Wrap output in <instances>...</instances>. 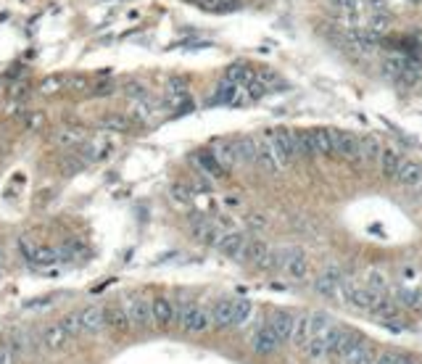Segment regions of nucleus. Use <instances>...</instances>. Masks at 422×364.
<instances>
[{
    "label": "nucleus",
    "instance_id": "ea45409f",
    "mask_svg": "<svg viewBox=\"0 0 422 364\" xmlns=\"http://www.w3.org/2000/svg\"><path fill=\"white\" fill-rule=\"evenodd\" d=\"M90 92L95 95V98H101V95H111V92H114V82H101V85H95Z\"/></svg>",
    "mask_w": 422,
    "mask_h": 364
},
{
    "label": "nucleus",
    "instance_id": "0eeeda50",
    "mask_svg": "<svg viewBox=\"0 0 422 364\" xmlns=\"http://www.w3.org/2000/svg\"><path fill=\"white\" fill-rule=\"evenodd\" d=\"M283 343H280V338L272 333L270 325H261L257 333L251 335V349L257 351L259 356H270V354H274V351L280 349Z\"/></svg>",
    "mask_w": 422,
    "mask_h": 364
},
{
    "label": "nucleus",
    "instance_id": "b1692460",
    "mask_svg": "<svg viewBox=\"0 0 422 364\" xmlns=\"http://www.w3.org/2000/svg\"><path fill=\"white\" fill-rule=\"evenodd\" d=\"M396 180L401 182V185H407V188H417L422 182V164H417V161H404L401 169H399V174H396Z\"/></svg>",
    "mask_w": 422,
    "mask_h": 364
},
{
    "label": "nucleus",
    "instance_id": "f704fd0d",
    "mask_svg": "<svg viewBox=\"0 0 422 364\" xmlns=\"http://www.w3.org/2000/svg\"><path fill=\"white\" fill-rule=\"evenodd\" d=\"M293 341H296L299 346H306V341H309V319L306 317L296 319V333H293Z\"/></svg>",
    "mask_w": 422,
    "mask_h": 364
},
{
    "label": "nucleus",
    "instance_id": "6ab92c4d",
    "mask_svg": "<svg viewBox=\"0 0 422 364\" xmlns=\"http://www.w3.org/2000/svg\"><path fill=\"white\" fill-rule=\"evenodd\" d=\"M257 77H259V69H254L251 63H232V66H227L225 72V79L241 85V88H245L248 82H254Z\"/></svg>",
    "mask_w": 422,
    "mask_h": 364
},
{
    "label": "nucleus",
    "instance_id": "f3484780",
    "mask_svg": "<svg viewBox=\"0 0 422 364\" xmlns=\"http://www.w3.org/2000/svg\"><path fill=\"white\" fill-rule=\"evenodd\" d=\"M232 312H235V299H222L211 309V327H230L232 325Z\"/></svg>",
    "mask_w": 422,
    "mask_h": 364
},
{
    "label": "nucleus",
    "instance_id": "9d476101",
    "mask_svg": "<svg viewBox=\"0 0 422 364\" xmlns=\"http://www.w3.org/2000/svg\"><path fill=\"white\" fill-rule=\"evenodd\" d=\"M151 314L159 327H169L172 322H177V306L169 301L166 296H159V299L151 301Z\"/></svg>",
    "mask_w": 422,
    "mask_h": 364
},
{
    "label": "nucleus",
    "instance_id": "5701e85b",
    "mask_svg": "<svg viewBox=\"0 0 422 364\" xmlns=\"http://www.w3.org/2000/svg\"><path fill=\"white\" fill-rule=\"evenodd\" d=\"M69 341H72V338H69V333L63 330V325H61V322H56V325L46 327V333H43V346H46V349H50V351L63 349Z\"/></svg>",
    "mask_w": 422,
    "mask_h": 364
},
{
    "label": "nucleus",
    "instance_id": "f257e3e1",
    "mask_svg": "<svg viewBox=\"0 0 422 364\" xmlns=\"http://www.w3.org/2000/svg\"><path fill=\"white\" fill-rule=\"evenodd\" d=\"M267 143H270L272 153L277 159L280 167H288L299 159V145H296V132L293 130H277V132H270L267 135Z\"/></svg>",
    "mask_w": 422,
    "mask_h": 364
},
{
    "label": "nucleus",
    "instance_id": "423d86ee",
    "mask_svg": "<svg viewBox=\"0 0 422 364\" xmlns=\"http://www.w3.org/2000/svg\"><path fill=\"white\" fill-rule=\"evenodd\" d=\"M283 270L288 272L290 280H296V283H301L309 277V259L303 254L301 248H293V251H285V264H283Z\"/></svg>",
    "mask_w": 422,
    "mask_h": 364
},
{
    "label": "nucleus",
    "instance_id": "f8f14e48",
    "mask_svg": "<svg viewBox=\"0 0 422 364\" xmlns=\"http://www.w3.org/2000/svg\"><path fill=\"white\" fill-rule=\"evenodd\" d=\"M335 153L343 156L348 161H359L362 151H359V137L351 135V132H338L335 130Z\"/></svg>",
    "mask_w": 422,
    "mask_h": 364
},
{
    "label": "nucleus",
    "instance_id": "dca6fc26",
    "mask_svg": "<svg viewBox=\"0 0 422 364\" xmlns=\"http://www.w3.org/2000/svg\"><path fill=\"white\" fill-rule=\"evenodd\" d=\"M193 238L201 243H206V245H217L219 243V238H222V230L217 228L214 222H209V219H193Z\"/></svg>",
    "mask_w": 422,
    "mask_h": 364
},
{
    "label": "nucleus",
    "instance_id": "c756f323",
    "mask_svg": "<svg viewBox=\"0 0 422 364\" xmlns=\"http://www.w3.org/2000/svg\"><path fill=\"white\" fill-rule=\"evenodd\" d=\"M303 351L309 354V359H314V362H319L322 356H328V346H325V335H312L309 341H306V346H303Z\"/></svg>",
    "mask_w": 422,
    "mask_h": 364
},
{
    "label": "nucleus",
    "instance_id": "7ed1b4c3",
    "mask_svg": "<svg viewBox=\"0 0 422 364\" xmlns=\"http://www.w3.org/2000/svg\"><path fill=\"white\" fill-rule=\"evenodd\" d=\"M209 103L211 106H243V103H251V101H248V95H245L241 85H235L230 79H222L214 88V92H211Z\"/></svg>",
    "mask_w": 422,
    "mask_h": 364
},
{
    "label": "nucleus",
    "instance_id": "a878e982",
    "mask_svg": "<svg viewBox=\"0 0 422 364\" xmlns=\"http://www.w3.org/2000/svg\"><path fill=\"white\" fill-rule=\"evenodd\" d=\"M254 164H259L261 169H267L270 174H274V172L280 169V164H277V159H274V153H272L267 140H264V143H257V161H254Z\"/></svg>",
    "mask_w": 422,
    "mask_h": 364
},
{
    "label": "nucleus",
    "instance_id": "9b49d317",
    "mask_svg": "<svg viewBox=\"0 0 422 364\" xmlns=\"http://www.w3.org/2000/svg\"><path fill=\"white\" fill-rule=\"evenodd\" d=\"M193 161H196L198 169H201L206 177H211V180H222V177H227V169L222 167V161L214 156V151H198L196 156H193Z\"/></svg>",
    "mask_w": 422,
    "mask_h": 364
},
{
    "label": "nucleus",
    "instance_id": "e433bc0d",
    "mask_svg": "<svg viewBox=\"0 0 422 364\" xmlns=\"http://www.w3.org/2000/svg\"><path fill=\"white\" fill-rule=\"evenodd\" d=\"M66 85V77L63 74H53V77H48V79H43V92H56L59 88H63Z\"/></svg>",
    "mask_w": 422,
    "mask_h": 364
},
{
    "label": "nucleus",
    "instance_id": "aec40b11",
    "mask_svg": "<svg viewBox=\"0 0 422 364\" xmlns=\"http://www.w3.org/2000/svg\"><path fill=\"white\" fill-rule=\"evenodd\" d=\"M314 156H335V130H312Z\"/></svg>",
    "mask_w": 422,
    "mask_h": 364
},
{
    "label": "nucleus",
    "instance_id": "f03ea898",
    "mask_svg": "<svg viewBox=\"0 0 422 364\" xmlns=\"http://www.w3.org/2000/svg\"><path fill=\"white\" fill-rule=\"evenodd\" d=\"M177 322H180L182 330H188V333H203V330L211 327V312L201 309L198 303L188 301L177 306Z\"/></svg>",
    "mask_w": 422,
    "mask_h": 364
},
{
    "label": "nucleus",
    "instance_id": "37998d69",
    "mask_svg": "<svg viewBox=\"0 0 422 364\" xmlns=\"http://www.w3.org/2000/svg\"><path fill=\"white\" fill-rule=\"evenodd\" d=\"M407 3H422V0H407Z\"/></svg>",
    "mask_w": 422,
    "mask_h": 364
},
{
    "label": "nucleus",
    "instance_id": "c03bdc74",
    "mask_svg": "<svg viewBox=\"0 0 422 364\" xmlns=\"http://www.w3.org/2000/svg\"><path fill=\"white\" fill-rule=\"evenodd\" d=\"M0 264H3V251H0Z\"/></svg>",
    "mask_w": 422,
    "mask_h": 364
},
{
    "label": "nucleus",
    "instance_id": "cd10ccee",
    "mask_svg": "<svg viewBox=\"0 0 422 364\" xmlns=\"http://www.w3.org/2000/svg\"><path fill=\"white\" fill-rule=\"evenodd\" d=\"M214 156L222 161V167L225 169H232L238 164V151H235V143H219L217 148H214Z\"/></svg>",
    "mask_w": 422,
    "mask_h": 364
},
{
    "label": "nucleus",
    "instance_id": "c85d7f7f",
    "mask_svg": "<svg viewBox=\"0 0 422 364\" xmlns=\"http://www.w3.org/2000/svg\"><path fill=\"white\" fill-rule=\"evenodd\" d=\"M251 312H254V303L248 301V299H235V312H232V325L230 327H241L248 322L251 317Z\"/></svg>",
    "mask_w": 422,
    "mask_h": 364
},
{
    "label": "nucleus",
    "instance_id": "20e7f679",
    "mask_svg": "<svg viewBox=\"0 0 422 364\" xmlns=\"http://www.w3.org/2000/svg\"><path fill=\"white\" fill-rule=\"evenodd\" d=\"M19 251L34 267H50L59 261V251L56 248H46V245H34L30 238H19Z\"/></svg>",
    "mask_w": 422,
    "mask_h": 364
},
{
    "label": "nucleus",
    "instance_id": "ddd939ff",
    "mask_svg": "<svg viewBox=\"0 0 422 364\" xmlns=\"http://www.w3.org/2000/svg\"><path fill=\"white\" fill-rule=\"evenodd\" d=\"M245 235L243 232H222V238L217 243V248H219V254H225L227 259H241L243 254V245H245Z\"/></svg>",
    "mask_w": 422,
    "mask_h": 364
},
{
    "label": "nucleus",
    "instance_id": "4468645a",
    "mask_svg": "<svg viewBox=\"0 0 422 364\" xmlns=\"http://www.w3.org/2000/svg\"><path fill=\"white\" fill-rule=\"evenodd\" d=\"M103 322L111 327V330H119V333H127V330L132 327L130 314H127V306H121V303H114V306H108V309H106Z\"/></svg>",
    "mask_w": 422,
    "mask_h": 364
},
{
    "label": "nucleus",
    "instance_id": "412c9836",
    "mask_svg": "<svg viewBox=\"0 0 422 364\" xmlns=\"http://www.w3.org/2000/svg\"><path fill=\"white\" fill-rule=\"evenodd\" d=\"M270 254V245L264 241H259V238H248L245 245H243V254H241V261L245 264H261V259Z\"/></svg>",
    "mask_w": 422,
    "mask_h": 364
},
{
    "label": "nucleus",
    "instance_id": "4be33fe9",
    "mask_svg": "<svg viewBox=\"0 0 422 364\" xmlns=\"http://www.w3.org/2000/svg\"><path fill=\"white\" fill-rule=\"evenodd\" d=\"M377 164H380V172H383L385 177H396L399 169H401V164H404V159H401V153L393 151V148H383Z\"/></svg>",
    "mask_w": 422,
    "mask_h": 364
},
{
    "label": "nucleus",
    "instance_id": "4c0bfd02",
    "mask_svg": "<svg viewBox=\"0 0 422 364\" xmlns=\"http://www.w3.org/2000/svg\"><path fill=\"white\" fill-rule=\"evenodd\" d=\"M399 301L404 303V306H412V309H420L422 306V301H420V296L417 293H412V290H399Z\"/></svg>",
    "mask_w": 422,
    "mask_h": 364
},
{
    "label": "nucleus",
    "instance_id": "2eb2a0df",
    "mask_svg": "<svg viewBox=\"0 0 422 364\" xmlns=\"http://www.w3.org/2000/svg\"><path fill=\"white\" fill-rule=\"evenodd\" d=\"M77 319H79V333H98L101 327H103V309H98V306H88V309H82L79 314H77Z\"/></svg>",
    "mask_w": 422,
    "mask_h": 364
},
{
    "label": "nucleus",
    "instance_id": "a211bd4d",
    "mask_svg": "<svg viewBox=\"0 0 422 364\" xmlns=\"http://www.w3.org/2000/svg\"><path fill=\"white\" fill-rule=\"evenodd\" d=\"M341 285H343V277L338 270H328L322 277H316V293H322L328 299H335L341 293Z\"/></svg>",
    "mask_w": 422,
    "mask_h": 364
},
{
    "label": "nucleus",
    "instance_id": "1a4fd4ad",
    "mask_svg": "<svg viewBox=\"0 0 422 364\" xmlns=\"http://www.w3.org/2000/svg\"><path fill=\"white\" fill-rule=\"evenodd\" d=\"M267 325L272 327V333L280 338V343L293 341V333H296V317H293V314H288V312H274Z\"/></svg>",
    "mask_w": 422,
    "mask_h": 364
},
{
    "label": "nucleus",
    "instance_id": "79ce46f5",
    "mask_svg": "<svg viewBox=\"0 0 422 364\" xmlns=\"http://www.w3.org/2000/svg\"><path fill=\"white\" fill-rule=\"evenodd\" d=\"M0 364H8V354H6V349H0Z\"/></svg>",
    "mask_w": 422,
    "mask_h": 364
},
{
    "label": "nucleus",
    "instance_id": "393cba45",
    "mask_svg": "<svg viewBox=\"0 0 422 364\" xmlns=\"http://www.w3.org/2000/svg\"><path fill=\"white\" fill-rule=\"evenodd\" d=\"M348 330L346 327H341V325H332L330 330L325 333V346H328V356H338V351L343 346V341H346Z\"/></svg>",
    "mask_w": 422,
    "mask_h": 364
},
{
    "label": "nucleus",
    "instance_id": "a19ab883",
    "mask_svg": "<svg viewBox=\"0 0 422 364\" xmlns=\"http://www.w3.org/2000/svg\"><path fill=\"white\" fill-rule=\"evenodd\" d=\"M248 222H251V228H264V225H267V219H264V216H257V214L248 216Z\"/></svg>",
    "mask_w": 422,
    "mask_h": 364
},
{
    "label": "nucleus",
    "instance_id": "2f4dec72",
    "mask_svg": "<svg viewBox=\"0 0 422 364\" xmlns=\"http://www.w3.org/2000/svg\"><path fill=\"white\" fill-rule=\"evenodd\" d=\"M101 130H108V132H127L130 130V119L127 117H119V114H108L101 119Z\"/></svg>",
    "mask_w": 422,
    "mask_h": 364
},
{
    "label": "nucleus",
    "instance_id": "7c9ffc66",
    "mask_svg": "<svg viewBox=\"0 0 422 364\" xmlns=\"http://www.w3.org/2000/svg\"><path fill=\"white\" fill-rule=\"evenodd\" d=\"M375 364H417V359L401 351H383L375 356Z\"/></svg>",
    "mask_w": 422,
    "mask_h": 364
},
{
    "label": "nucleus",
    "instance_id": "c9c22d12",
    "mask_svg": "<svg viewBox=\"0 0 422 364\" xmlns=\"http://www.w3.org/2000/svg\"><path fill=\"white\" fill-rule=\"evenodd\" d=\"M367 288L375 290V293H383V290L388 288V280H385L380 272H370L367 274Z\"/></svg>",
    "mask_w": 422,
    "mask_h": 364
},
{
    "label": "nucleus",
    "instance_id": "473e14b6",
    "mask_svg": "<svg viewBox=\"0 0 422 364\" xmlns=\"http://www.w3.org/2000/svg\"><path fill=\"white\" fill-rule=\"evenodd\" d=\"M375 356H377V354L370 349V343L364 341L362 346H359V349H356L354 354H351V356H348L346 364H375Z\"/></svg>",
    "mask_w": 422,
    "mask_h": 364
},
{
    "label": "nucleus",
    "instance_id": "6e6552de",
    "mask_svg": "<svg viewBox=\"0 0 422 364\" xmlns=\"http://www.w3.org/2000/svg\"><path fill=\"white\" fill-rule=\"evenodd\" d=\"M343 296H346V301L351 303V306H356V309H367V312H372V306L377 303V299H380V293H375V290L370 288H362V285H343Z\"/></svg>",
    "mask_w": 422,
    "mask_h": 364
},
{
    "label": "nucleus",
    "instance_id": "72a5a7b5",
    "mask_svg": "<svg viewBox=\"0 0 422 364\" xmlns=\"http://www.w3.org/2000/svg\"><path fill=\"white\" fill-rule=\"evenodd\" d=\"M359 151H362V159L367 164H375L377 159H380V148H377L375 140H370V137H359Z\"/></svg>",
    "mask_w": 422,
    "mask_h": 364
},
{
    "label": "nucleus",
    "instance_id": "bb28decb",
    "mask_svg": "<svg viewBox=\"0 0 422 364\" xmlns=\"http://www.w3.org/2000/svg\"><path fill=\"white\" fill-rule=\"evenodd\" d=\"M306 319H309V338L312 335H325L332 327V317L328 312H314V314H309Z\"/></svg>",
    "mask_w": 422,
    "mask_h": 364
},
{
    "label": "nucleus",
    "instance_id": "58836bf2",
    "mask_svg": "<svg viewBox=\"0 0 422 364\" xmlns=\"http://www.w3.org/2000/svg\"><path fill=\"white\" fill-rule=\"evenodd\" d=\"M172 196L177 198V201H182V203H188V201H190V190H188V188H185V185H174V188H172Z\"/></svg>",
    "mask_w": 422,
    "mask_h": 364
},
{
    "label": "nucleus",
    "instance_id": "39448f33",
    "mask_svg": "<svg viewBox=\"0 0 422 364\" xmlns=\"http://www.w3.org/2000/svg\"><path fill=\"white\" fill-rule=\"evenodd\" d=\"M127 314H130L132 327H148L153 322L151 301L143 299V296H130V299H127Z\"/></svg>",
    "mask_w": 422,
    "mask_h": 364
}]
</instances>
